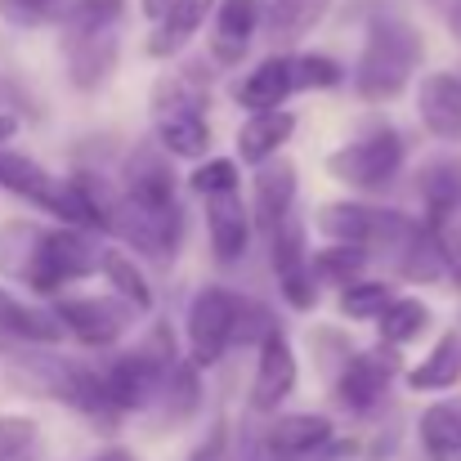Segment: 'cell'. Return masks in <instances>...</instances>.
Listing matches in <instances>:
<instances>
[{
    "label": "cell",
    "instance_id": "obj_1",
    "mask_svg": "<svg viewBox=\"0 0 461 461\" xmlns=\"http://www.w3.org/2000/svg\"><path fill=\"white\" fill-rule=\"evenodd\" d=\"M117 211H126V233L135 238V247L153 251V256H175L179 247V193H175V170L157 149H140L126 166V197L117 202Z\"/></svg>",
    "mask_w": 461,
    "mask_h": 461
},
{
    "label": "cell",
    "instance_id": "obj_2",
    "mask_svg": "<svg viewBox=\"0 0 461 461\" xmlns=\"http://www.w3.org/2000/svg\"><path fill=\"white\" fill-rule=\"evenodd\" d=\"M421 54H426V41L412 23L376 18L367 27V41H363V54H358V68H354V95L367 99V104L394 99L417 77Z\"/></svg>",
    "mask_w": 461,
    "mask_h": 461
},
{
    "label": "cell",
    "instance_id": "obj_3",
    "mask_svg": "<svg viewBox=\"0 0 461 461\" xmlns=\"http://www.w3.org/2000/svg\"><path fill=\"white\" fill-rule=\"evenodd\" d=\"M99 269V247L81 233V224H63V229H36L32 233V247H27V256H23V278L36 287V292H45V296H54V292H63L68 283H81V278H90Z\"/></svg>",
    "mask_w": 461,
    "mask_h": 461
},
{
    "label": "cell",
    "instance_id": "obj_4",
    "mask_svg": "<svg viewBox=\"0 0 461 461\" xmlns=\"http://www.w3.org/2000/svg\"><path fill=\"white\" fill-rule=\"evenodd\" d=\"M0 188L36 202L41 211L59 215L63 224H81V229L99 224L90 202H86V193L77 188V179H59V175H50L45 166H36L32 157L23 153H0Z\"/></svg>",
    "mask_w": 461,
    "mask_h": 461
},
{
    "label": "cell",
    "instance_id": "obj_5",
    "mask_svg": "<svg viewBox=\"0 0 461 461\" xmlns=\"http://www.w3.org/2000/svg\"><path fill=\"white\" fill-rule=\"evenodd\" d=\"M313 224L331 242H354V247H381V242H408L421 224L408 220L403 211L367 206V202H327L313 211Z\"/></svg>",
    "mask_w": 461,
    "mask_h": 461
},
{
    "label": "cell",
    "instance_id": "obj_6",
    "mask_svg": "<svg viewBox=\"0 0 461 461\" xmlns=\"http://www.w3.org/2000/svg\"><path fill=\"white\" fill-rule=\"evenodd\" d=\"M399 166H403V135L390 131V126H376V131H367V135L340 144L336 153L327 157L331 179H340V184H349V188H358V193L385 188V184L399 175Z\"/></svg>",
    "mask_w": 461,
    "mask_h": 461
},
{
    "label": "cell",
    "instance_id": "obj_7",
    "mask_svg": "<svg viewBox=\"0 0 461 461\" xmlns=\"http://www.w3.org/2000/svg\"><path fill=\"white\" fill-rule=\"evenodd\" d=\"M153 122H157L161 153L206 157V149H211V126H206V113H202V95H188L179 81H157Z\"/></svg>",
    "mask_w": 461,
    "mask_h": 461
},
{
    "label": "cell",
    "instance_id": "obj_8",
    "mask_svg": "<svg viewBox=\"0 0 461 461\" xmlns=\"http://www.w3.org/2000/svg\"><path fill=\"white\" fill-rule=\"evenodd\" d=\"M233 318H238V292L229 287H202L188 305V354L197 367H215L233 345Z\"/></svg>",
    "mask_w": 461,
    "mask_h": 461
},
{
    "label": "cell",
    "instance_id": "obj_9",
    "mask_svg": "<svg viewBox=\"0 0 461 461\" xmlns=\"http://www.w3.org/2000/svg\"><path fill=\"white\" fill-rule=\"evenodd\" d=\"M59 322L63 331H72L81 345L90 349H104V345H117L126 336V327L135 322V309L126 305L122 296L117 301H99V296H63L59 305Z\"/></svg>",
    "mask_w": 461,
    "mask_h": 461
},
{
    "label": "cell",
    "instance_id": "obj_10",
    "mask_svg": "<svg viewBox=\"0 0 461 461\" xmlns=\"http://www.w3.org/2000/svg\"><path fill=\"white\" fill-rule=\"evenodd\" d=\"M394 372H399V345L385 349V340H381V349H363V354L345 358V367L336 376V399L354 412H367L385 399Z\"/></svg>",
    "mask_w": 461,
    "mask_h": 461
},
{
    "label": "cell",
    "instance_id": "obj_11",
    "mask_svg": "<svg viewBox=\"0 0 461 461\" xmlns=\"http://www.w3.org/2000/svg\"><path fill=\"white\" fill-rule=\"evenodd\" d=\"M296 349L292 340L283 336V327L265 331L260 340V363H256V381H251V408L256 412H278L292 390H296Z\"/></svg>",
    "mask_w": 461,
    "mask_h": 461
},
{
    "label": "cell",
    "instance_id": "obj_12",
    "mask_svg": "<svg viewBox=\"0 0 461 461\" xmlns=\"http://www.w3.org/2000/svg\"><path fill=\"white\" fill-rule=\"evenodd\" d=\"M117 32L122 27H90V32H63L68 54V81L77 90H99L117 68Z\"/></svg>",
    "mask_w": 461,
    "mask_h": 461
},
{
    "label": "cell",
    "instance_id": "obj_13",
    "mask_svg": "<svg viewBox=\"0 0 461 461\" xmlns=\"http://www.w3.org/2000/svg\"><path fill=\"white\" fill-rule=\"evenodd\" d=\"M296 184H301V175H296V166L287 161V157H269V161H260V170H256V188H251V224L269 238L287 215H292V206H296Z\"/></svg>",
    "mask_w": 461,
    "mask_h": 461
},
{
    "label": "cell",
    "instance_id": "obj_14",
    "mask_svg": "<svg viewBox=\"0 0 461 461\" xmlns=\"http://www.w3.org/2000/svg\"><path fill=\"white\" fill-rule=\"evenodd\" d=\"M251 206L233 193H211L206 197V233H211V251L220 265H238L251 247Z\"/></svg>",
    "mask_w": 461,
    "mask_h": 461
},
{
    "label": "cell",
    "instance_id": "obj_15",
    "mask_svg": "<svg viewBox=\"0 0 461 461\" xmlns=\"http://www.w3.org/2000/svg\"><path fill=\"white\" fill-rule=\"evenodd\" d=\"M417 117H421V126L435 140L461 144V77L457 72H426L417 81Z\"/></svg>",
    "mask_w": 461,
    "mask_h": 461
},
{
    "label": "cell",
    "instance_id": "obj_16",
    "mask_svg": "<svg viewBox=\"0 0 461 461\" xmlns=\"http://www.w3.org/2000/svg\"><path fill=\"white\" fill-rule=\"evenodd\" d=\"M274 274H278V287L283 296L296 309H313V278H309V256H305V224L301 220H283L274 233Z\"/></svg>",
    "mask_w": 461,
    "mask_h": 461
},
{
    "label": "cell",
    "instance_id": "obj_17",
    "mask_svg": "<svg viewBox=\"0 0 461 461\" xmlns=\"http://www.w3.org/2000/svg\"><path fill=\"white\" fill-rule=\"evenodd\" d=\"M260 18H265L260 0H220L215 5V27H211V59L220 68L242 63V54H247Z\"/></svg>",
    "mask_w": 461,
    "mask_h": 461
},
{
    "label": "cell",
    "instance_id": "obj_18",
    "mask_svg": "<svg viewBox=\"0 0 461 461\" xmlns=\"http://www.w3.org/2000/svg\"><path fill=\"white\" fill-rule=\"evenodd\" d=\"M426 202V229H444L461 215V157H430L417 175Z\"/></svg>",
    "mask_w": 461,
    "mask_h": 461
},
{
    "label": "cell",
    "instance_id": "obj_19",
    "mask_svg": "<svg viewBox=\"0 0 461 461\" xmlns=\"http://www.w3.org/2000/svg\"><path fill=\"white\" fill-rule=\"evenodd\" d=\"M0 340H23V345H54L63 340V322L54 309H36L0 287Z\"/></svg>",
    "mask_w": 461,
    "mask_h": 461
},
{
    "label": "cell",
    "instance_id": "obj_20",
    "mask_svg": "<svg viewBox=\"0 0 461 461\" xmlns=\"http://www.w3.org/2000/svg\"><path fill=\"white\" fill-rule=\"evenodd\" d=\"M296 90V59L292 54H274L265 59L242 86H238V104L247 113H265V108H283V99Z\"/></svg>",
    "mask_w": 461,
    "mask_h": 461
},
{
    "label": "cell",
    "instance_id": "obj_21",
    "mask_svg": "<svg viewBox=\"0 0 461 461\" xmlns=\"http://www.w3.org/2000/svg\"><path fill=\"white\" fill-rule=\"evenodd\" d=\"M331 435H336L331 417H322V412H287V417H278L274 430H269V453H278V457L322 453V448L331 444Z\"/></svg>",
    "mask_w": 461,
    "mask_h": 461
},
{
    "label": "cell",
    "instance_id": "obj_22",
    "mask_svg": "<svg viewBox=\"0 0 461 461\" xmlns=\"http://www.w3.org/2000/svg\"><path fill=\"white\" fill-rule=\"evenodd\" d=\"M292 131H296V117H292L287 108L251 113V117L242 122V131H238V157H242L247 166H260V161H269V157L292 140Z\"/></svg>",
    "mask_w": 461,
    "mask_h": 461
},
{
    "label": "cell",
    "instance_id": "obj_23",
    "mask_svg": "<svg viewBox=\"0 0 461 461\" xmlns=\"http://www.w3.org/2000/svg\"><path fill=\"white\" fill-rule=\"evenodd\" d=\"M215 9V0H175L161 18L153 23V36H149V54L153 59H170L179 54L206 23V14Z\"/></svg>",
    "mask_w": 461,
    "mask_h": 461
},
{
    "label": "cell",
    "instance_id": "obj_24",
    "mask_svg": "<svg viewBox=\"0 0 461 461\" xmlns=\"http://www.w3.org/2000/svg\"><path fill=\"white\" fill-rule=\"evenodd\" d=\"M461 381V336L457 331H444L439 345L408 372V385L417 394H435V390H453Z\"/></svg>",
    "mask_w": 461,
    "mask_h": 461
},
{
    "label": "cell",
    "instance_id": "obj_25",
    "mask_svg": "<svg viewBox=\"0 0 461 461\" xmlns=\"http://www.w3.org/2000/svg\"><path fill=\"white\" fill-rule=\"evenodd\" d=\"M99 274L108 278V287L135 309V313H149V309H153V287H149V278L140 274V265H135L122 247H99Z\"/></svg>",
    "mask_w": 461,
    "mask_h": 461
},
{
    "label": "cell",
    "instance_id": "obj_26",
    "mask_svg": "<svg viewBox=\"0 0 461 461\" xmlns=\"http://www.w3.org/2000/svg\"><path fill=\"white\" fill-rule=\"evenodd\" d=\"M331 0H274L269 5V36L278 45H296L327 18Z\"/></svg>",
    "mask_w": 461,
    "mask_h": 461
},
{
    "label": "cell",
    "instance_id": "obj_27",
    "mask_svg": "<svg viewBox=\"0 0 461 461\" xmlns=\"http://www.w3.org/2000/svg\"><path fill=\"white\" fill-rule=\"evenodd\" d=\"M421 448L426 461H461V408L435 403L421 412Z\"/></svg>",
    "mask_w": 461,
    "mask_h": 461
},
{
    "label": "cell",
    "instance_id": "obj_28",
    "mask_svg": "<svg viewBox=\"0 0 461 461\" xmlns=\"http://www.w3.org/2000/svg\"><path fill=\"white\" fill-rule=\"evenodd\" d=\"M367 265V247H354V242H331L322 251L309 256V278L318 283H354Z\"/></svg>",
    "mask_w": 461,
    "mask_h": 461
},
{
    "label": "cell",
    "instance_id": "obj_29",
    "mask_svg": "<svg viewBox=\"0 0 461 461\" xmlns=\"http://www.w3.org/2000/svg\"><path fill=\"white\" fill-rule=\"evenodd\" d=\"M161 390H166V417L170 421H188L197 412V399H202V385H197V363H170L166 376H161Z\"/></svg>",
    "mask_w": 461,
    "mask_h": 461
},
{
    "label": "cell",
    "instance_id": "obj_30",
    "mask_svg": "<svg viewBox=\"0 0 461 461\" xmlns=\"http://www.w3.org/2000/svg\"><path fill=\"white\" fill-rule=\"evenodd\" d=\"M381 340L385 345H408V340H417L426 327H430V309L421 305V301H390V305L381 309Z\"/></svg>",
    "mask_w": 461,
    "mask_h": 461
},
{
    "label": "cell",
    "instance_id": "obj_31",
    "mask_svg": "<svg viewBox=\"0 0 461 461\" xmlns=\"http://www.w3.org/2000/svg\"><path fill=\"white\" fill-rule=\"evenodd\" d=\"M126 0H68L63 32H90V27H122Z\"/></svg>",
    "mask_w": 461,
    "mask_h": 461
},
{
    "label": "cell",
    "instance_id": "obj_32",
    "mask_svg": "<svg viewBox=\"0 0 461 461\" xmlns=\"http://www.w3.org/2000/svg\"><path fill=\"white\" fill-rule=\"evenodd\" d=\"M394 301V292L385 283H345L340 292V313L354 318V322H367V318H381V309Z\"/></svg>",
    "mask_w": 461,
    "mask_h": 461
},
{
    "label": "cell",
    "instance_id": "obj_33",
    "mask_svg": "<svg viewBox=\"0 0 461 461\" xmlns=\"http://www.w3.org/2000/svg\"><path fill=\"white\" fill-rule=\"evenodd\" d=\"M41 426L32 417H0V461H32Z\"/></svg>",
    "mask_w": 461,
    "mask_h": 461
},
{
    "label": "cell",
    "instance_id": "obj_34",
    "mask_svg": "<svg viewBox=\"0 0 461 461\" xmlns=\"http://www.w3.org/2000/svg\"><path fill=\"white\" fill-rule=\"evenodd\" d=\"M188 188L202 193V197H211V193H233V188H238V161H229V157L202 161V166L188 175Z\"/></svg>",
    "mask_w": 461,
    "mask_h": 461
},
{
    "label": "cell",
    "instance_id": "obj_35",
    "mask_svg": "<svg viewBox=\"0 0 461 461\" xmlns=\"http://www.w3.org/2000/svg\"><path fill=\"white\" fill-rule=\"evenodd\" d=\"M274 313L260 305V301H247L238 296V318H233V345H260L265 331H274Z\"/></svg>",
    "mask_w": 461,
    "mask_h": 461
},
{
    "label": "cell",
    "instance_id": "obj_36",
    "mask_svg": "<svg viewBox=\"0 0 461 461\" xmlns=\"http://www.w3.org/2000/svg\"><path fill=\"white\" fill-rule=\"evenodd\" d=\"M340 81H345V72H340L336 59H327V54H301L296 59V90H331Z\"/></svg>",
    "mask_w": 461,
    "mask_h": 461
},
{
    "label": "cell",
    "instance_id": "obj_37",
    "mask_svg": "<svg viewBox=\"0 0 461 461\" xmlns=\"http://www.w3.org/2000/svg\"><path fill=\"white\" fill-rule=\"evenodd\" d=\"M68 9V0H0V14L18 27H41L50 18H59Z\"/></svg>",
    "mask_w": 461,
    "mask_h": 461
},
{
    "label": "cell",
    "instance_id": "obj_38",
    "mask_svg": "<svg viewBox=\"0 0 461 461\" xmlns=\"http://www.w3.org/2000/svg\"><path fill=\"white\" fill-rule=\"evenodd\" d=\"M188 461H229V421H215L211 435L193 448V457Z\"/></svg>",
    "mask_w": 461,
    "mask_h": 461
},
{
    "label": "cell",
    "instance_id": "obj_39",
    "mask_svg": "<svg viewBox=\"0 0 461 461\" xmlns=\"http://www.w3.org/2000/svg\"><path fill=\"white\" fill-rule=\"evenodd\" d=\"M140 5H144V14H149V18H161V14H166V9H170V5H175V0H140Z\"/></svg>",
    "mask_w": 461,
    "mask_h": 461
},
{
    "label": "cell",
    "instance_id": "obj_40",
    "mask_svg": "<svg viewBox=\"0 0 461 461\" xmlns=\"http://www.w3.org/2000/svg\"><path fill=\"white\" fill-rule=\"evenodd\" d=\"M14 131H18V117L0 113V144H9V140H14Z\"/></svg>",
    "mask_w": 461,
    "mask_h": 461
},
{
    "label": "cell",
    "instance_id": "obj_41",
    "mask_svg": "<svg viewBox=\"0 0 461 461\" xmlns=\"http://www.w3.org/2000/svg\"><path fill=\"white\" fill-rule=\"evenodd\" d=\"M448 32L461 41V0H453V9H448Z\"/></svg>",
    "mask_w": 461,
    "mask_h": 461
},
{
    "label": "cell",
    "instance_id": "obj_42",
    "mask_svg": "<svg viewBox=\"0 0 461 461\" xmlns=\"http://www.w3.org/2000/svg\"><path fill=\"white\" fill-rule=\"evenodd\" d=\"M95 461H135V457H131L126 448H104V453H99Z\"/></svg>",
    "mask_w": 461,
    "mask_h": 461
},
{
    "label": "cell",
    "instance_id": "obj_43",
    "mask_svg": "<svg viewBox=\"0 0 461 461\" xmlns=\"http://www.w3.org/2000/svg\"><path fill=\"white\" fill-rule=\"evenodd\" d=\"M0 95H5V81H0Z\"/></svg>",
    "mask_w": 461,
    "mask_h": 461
}]
</instances>
